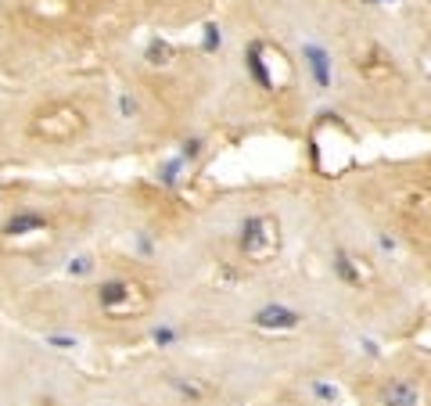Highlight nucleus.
Masks as SVG:
<instances>
[{
	"instance_id": "f257e3e1",
	"label": "nucleus",
	"mask_w": 431,
	"mask_h": 406,
	"mask_svg": "<svg viewBox=\"0 0 431 406\" xmlns=\"http://www.w3.org/2000/svg\"><path fill=\"white\" fill-rule=\"evenodd\" d=\"M126 8L130 0H0V69L22 72L83 44Z\"/></svg>"
},
{
	"instance_id": "39448f33",
	"label": "nucleus",
	"mask_w": 431,
	"mask_h": 406,
	"mask_svg": "<svg viewBox=\"0 0 431 406\" xmlns=\"http://www.w3.org/2000/svg\"><path fill=\"white\" fill-rule=\"evenodd\" d=\"M395 216L413 244L431 248V187H403L395 198Z\"/></svg>"
},
{
	"instance_id": "7ed1b4c3",
	"label": "nucleus",
	"mask_w": 431,
	"mask_h": 406,
	"mask_svg": "<svg viewBox=\"0 0 431 406\" xmlns=\"http://www.w3.org/2000/svg\"><path fill=\"white\" fill-rule=\"evenodd\" d=\"M86 313L108 324V327H126V324H140L155 313L159 306V284L144 273L133 270H115L98 277L94 284L83 292Z\"/></svg>"
},
{
	"instance_id": "6e6552de",
	"label": "nucleus",
	"mask_w": 431,
	"mask_h": 406,
	"mask_svg": "<svg viewBox=\"0 0 431 406\" xmlns=\"http://www.w3.org/2000/svg\"><path fill=\"white\" fill-rule=\"evenodd\" d=\"M166 385L187 402H205L212 399V385L205 378H198V374H166Z\"/></svg>"
},
{
	"instance_id": "f03ea898",
	"label": "nucleus",
	"mask_w": 431,
	"mask_h": 406,
	"mask_svg": "<svg viewBox=\"0 0 431 406\" xmlns=\"http://www.w3.org/2000/svg\"><path fill=\"white\" fill-rule=\"evenodd\" d=\"M90 212L79 202L8 191L0 195V273H40L86 227Z\"/></svg>"
},
{
	"instance_id": "0eeeda50",
	"label": "nucleus",
	"mask_w": 431,
	"mask_h": 406,
	"mask_svg": "<svg viewBox=\"0 0 431 406\" xmlns=\"http://www.w3.org/2000/svg\"><path fill=\"white\" fill-rule=\"evenodd\" d=\"M334 273L342 277L352 292H366L378 280L374 263L366 256H359V252H352V248H338V252H334Z\"/></svg>"
},
{
	"instance_id": "1a4fd4ad",
	"label": "nucleus",
	"mask_w": 431,
	"mask_h": 406,
	"mask_svg": "<svg viewBox=\"0 0 431 406\" xmlns=\"http://www.w3.org/2000/svg\"><path fill=\"white\" fill-rule=\"evenodd\" d=\"M378 402L381 406H420V385H413L406 378H395L381 388Z\"/></svg>"
},
{
	"instance_id": "423d86ee",
	"label": "nucleus",
	"mask_w": 431,
	"mask_h": 406,
	"mask_svg": "<svg viewBox=\"0 0 431 406\" xmlns=\"http://www.w3.org/2000/svg\"><path fill=\"white\" fill-rule=\"evenodd\" d=\"M356 72L371 83V86H388V83H395L399 79V69H395V61H392V54L385 51V47H378V44H363L359 51H356Z\"/></svg>"
},
{
	"instance_id": "20e7f679",
	"label": "nucleus",
	"mask_w": 431,
	"mask_h": 406,
	"mask_svg": "<svg viewBox=\"0 0 431 406\" xmlns=\"http://www.w3.org/2000/svg\"><path fill=\"white\" fill-rule=\"evenodd\" d=\"M237 252L248 263H270L281 252V223H277V216H270V212L248 216L237 234Z\"/></svg>"
}]
</instances>
